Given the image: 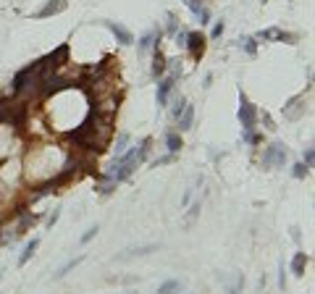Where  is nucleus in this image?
Segmentation results:
<instances>
[{"label": "nucleus", "instance_id": "obj_22", "mask_svg": "<svg viewBox=\"0 0 315 294\" xmlns=\"http://www.w3.org/2000/svg\"><path fill=\"white\" fill-rule=\"evenodd\" d=\"M291 176H294V179H305V176H310V168L305 163H297L294 168H291Z\"/></svg>", "mask_w": 315, "mask_h": 294}, {"label": "nucleus", "instance_id": "obj_16", "mask_svg": "<svg viewBox=\"0 0 315 294\" xmlns=\"http://www.w3.org/2000/svg\"><path fill=\"white\" fill-rule=\"evenodd\" d=\"M166 147H168L171 155L179 152V150H182V137H179L176 131H168V134H166Z\"/></svg>", "mask_w": 315, "mask_h": 294}, {"label": "nucleus", "instance_id": "obj_13", "mask_svg": "<svg viewBox=\"0 0 315 294\" xmlns=\"http://www.w3.org/2000/svg\"><path fill=\"white\" fill-rule=\"evenodd\" d=\"M37 247H40V239H32V242H27L24 252H21V258H18V265H27V263L32 260V255L37 252Z\"/></svg>", "mask_w": 315, "mask_h": 294}, {"label": "nucleus", "instance_id": "obj_6", "mask_svg": "<svg viewBox=\"0 0 315 294\" xmlns=\"http://www.w3.org/2000/svg\"><path fill=\"white\" fill-rule=\"evenodd\" d=\"M63 11H66V0H50V3H45L34 16H37V18H50V16L63 13Z\"/></svg>", "mask_w": 315, "mask_h": 294}, {"label": "nucleus", "instance_id": "obj_14", "mask_svg": "<svg viewBox=\"0 0 315 294\" xmlns=\"http://www.w3.org/2000/svg\"><path fill=\"white\" fill-rule=\"evenodd\" d=\"M79 263H84V255H76L74 260H69V263H66V265H61L58 270H55V273H53V279H63L66 273H69V270H74Z\"/></svg>", "mask_w": 315, "mask_h": 294}, {"label": "nucleus", "instance_id": "obj_25", "mask_svg": "<svg viewBox=\"0 0 315 294\" xmlns=\"http://www.w3.org/2000/svg\"><path fill=\"white\" fill-rule=\"evenodd\" d=\"M244 142H247V145H260V134H255V131H244Z\"/></svg>", "mask_w": 315, "mask_h": 294}, {"label": "nucleus", "instance_id": "obj_2", "mask_svg": "<svg viewBox=\"0 0 315 294\" xmlns=\"http://www.w3.org/2000/svg\"><path fill=\"white\" fill-rule=\"evenodd\" d=\"M284 163H286V147H284V142L268 145L265 152H263V166L265 168H281Z\"/></svg>", "mask_w": 315, "mask_h": 294}, {"label": "nucleus", "instance_id": "obj_31", "mask_svg": "<svg viewBox=\"0 0 315 294\" xmlns=\"http://www.w3.org/2000/svg\"><path fill=\"white\" fill-rule=\"evenodd\" d=\"M197 213H200V202H194V205H192V210H189V215H187V221L192 223V221L197 218Z\"/></svg>", "mask_w": 315, "mask_h": 294}, {"label": "nucleus", "instance_id": "obj_26", "mask_svg": "<svg viewBox=\"0 0 315 294\" xmlns=\"http://www.w3.org/2000/svg\"><path fill=\"white\" fill-rule=\"evenodd\" d=\"M97 237V226H92V229H87L84 231V237H82V244H87V242H92Z\"/></svg>", "mask_w": 315, "mask_h": 294}, {"label": "nucleus", "instance_id": "obj_30", "mask_svg": "<svg viewBox=\"0 0 315 294\" xmlns=\"http://www.w3.org/2000/svg\"><path fill=\"white\" fill-rule=\"evenodd\" d=\"M279 286H281V289H286V270H284V265L279 268Z\"/></svg>", "mask_w": 315, "mask_h": 294}, {"label": "nucleus", "instance_id": "obj_9", "mask_svg": "<svg viewBox=\"0 0 315 294\" xmlns=\"http://www.w3.org/2000/svg\"><path fill=\"white\" fill-rule=\"evenodd\" d=\"M173 76H166V79H161L158 82V105H166L168 103V97H171V89H173Z\"/></svg>", "mask_w": 315, "mask_h": 294}, {"label": "nucleus", "instance_id": "obj_21", "mask_svg": "<svg viewBox=\"0 0 315 294\" xmlns=\"http://www.w3.org/2000/svg\"><path fill=\"white\" fill-rule=\"evenodd\" d=\"M184 105H187V100H184L182 95H179V97L173 100V108H171V116H173V119H179V116H182V110H184Z\"/></svg>", "mask_w": 315, "mask_h": 294}, {"label": "nucleus", "instance_id": "obj_29", "mask_svg": "<svg viewBox=\"0 0 315 294\" xmlns=\"http://www.w3.org/2000/svg\"><path fill=\"white\" fill-rule=\"evenodd\" d=\"M242 284H244V279L239 276V279H237V286H229V289H226V294H239V291H242Z\"/></svg>", "mask_w": 315, "mask_h": 294}, {"label": "nucleus", "instance_id": "obj_38", "mask_svg": "<svg viewBox=\"0 0 315 294\" xmlns=\"http://www.w3.org/2000/svg\"><path fill=\"white\" fill-rule=\"evenodd\" d=\"M263 3H268V0H263Z\"/></svg>", "mask_w": 315, "mask_h": 294}, {"label": "nucleus", "instance_id": "obj_35", "mask_svg": "<svg viewBox=\"0 0 315 294\" xmlns=\"http://www.w3.org/2000/svg\"><path fill=\"white\" fill-rule=\"evenodd\" d=\"M184 40H187V32H179L176 34V45H182V48H184Z\"/></svg>", "mask_w": 315, "mask_h": 294}, {"label": "nucleus", "instance_id": "obj_12", "mask_svg": "<svg viewBox=\"0 0 315 294\" xmlns=\"http://www.w3.org/2000/svg\"><path fill=\"white\" fill-rule=\"evenodd\" d=\"M166 69H168V61H166V55L161 53V48H158V50H155V61H152V76H163Z\"/></svg>", "mask_w": 315, "mask_h": 294}, {"label": "nucleus", "instance_id": "obj_15", "mask_svg": "<svg viewBox=\"0 0 315 294\" xmlns=\"http://www.w3.org/2000/svg\"><path fill=\"white\" fill-rule=\"evenodd\" d=\"M21 213V221H18V226H16V234H21V231H27L29 226L37 221V215L34 213H27V210H18Z\"/></svg>", "mask_w": 315, "mask_h": 294}, {"label": "nucleus", "instance_id": "obj_24", "mask_svg": "<svg viewBox=\"0 0 315 294\" xmlns=\"http://www.w3.org/2000/svg\"><path fill=\"white\" fill-rule=\"evenodd\" d=\"M187 6H189V11H192L194 16H197L202 8H205V3H202V0H187Z\"/></svg>", "mask_w": 315, "mask_h": 294}, {"label": "nucleus", "instance_id": "obj_37", "mask_svg": "<svg viewBox=\"0 0 315 294\" xmlns=\"http://www.w3.org/2000/svg\"><path fill=\"white\" fill-rule=\"evenodd\" d=\"M0 279H3V268H0Z\"/></svg>", "mask_w": 315, "mask_h": 294}, {"label": "nucleus", "instance_id": "obj_3", "mask_svg": "<svg viewBox=\"0 0 315 294\" xmlns=\"http://www.w3.org/2000/svg\"><path fill=\"white\" fill-rule=\"evenodd\" d=\"M239 121H242V129L244 131H252L255 124H258V108L247 100L242 92H239Z\"/></svg>", "mask_w": 315, "mask_h": 294}, {"label": "nucleus", "instance_id": "obj_28", "mask_svg": "<svg viewBox=\"0 0 315 294\" xmlns=\"http://www.w3.org/2000/svg\"><path fill=\"white\" fill-rule=\"evenodd\" d=\"M197 18H200V24H210V11L202 8V11L197 13Z\"/></svg>", "mask_w": 315, "mask_h": 294}, {"label": "nucleus", "instance_id": "obj_4", "mask_svg": "<svg viewBox=\"0 0 315 294\" xmlns=\"http://www.w3.org/2000/svg\"><path fill=\"white\" fill-rule=\"evenodd\" d=\"M184 48L189 50L192 58H202V53H205V37H202L200 32H187Z\"/></svg>", "mask_w": 315, "mask_h": 294}, {"label": "nucleus", "instance_id": "obj_23", "mask_svg": "<svg viewBox=\"0 0 315 294\" xmlns=\"http://www.w3.org/2000/svg\"><path fill=\"white\" fill-rule=\"evenodd\" d=\"M302 158H305V161H302V163H305L307 168H312V163H315V152H312V145H307V147H305V152H302Z\"/></svg>", "mask_w": 315, "mask_h": 294}, {"label": "nucleus", "instance_id": "obj_10", "mask_svg": "<svg viewBox=\"0 0 315 294\" xmlns=\"http://www.w3.org/2000/svg\"><path fill=\"white\" fill-rule=\"evenodd\" d=\"M307 263H310V258L305 255V252H294V258H291V273L294 276H305V268H307Z\"/></svg>", "mask_w": 315, "mask_h": 294}, {"label": "nucleus", "instance_id": "obj_34", "mask_svg": "<svg viewBox=\"0 0 315 294\" xmlns=\"http://www.w3.org/2000/svg\"><path fill=\"white\" fill-rule=\"evenodd\" d=\"M58 218H61V210H53V213H50V218H48V226H53Z\"/></svg>", "mask_w": 315, "mask_h": 294}, {"label": "nucleus", "instance_id": "obj_17", "mask_svg": "<svg viewBox=\"0 0 315 294\" xmlns=\"http://www.w3.org/2000/svg\"><path fill=\"white\" fill-rule=\"evenodd\" d=\"M239 48H242L247 55H258V40H255V37H244V40L239 42Z\"/></svg>", "mask_w": 315, "mask_h": 294}, {"label": "nucleus", "instance_id": "obj_8", "mask_svg": "<svg viewBox=\"0 0 315 294\" xmlns=\"http://www.w3.org/2000/svg\"><path fill=\"white\" fill-rule=\"evenodd\" d=\"M258 40H281V42H294V40H297V34H289V32H281V29L271 27V29H263V32L258 34Z\"/></svg>", "mask_w": 315, "mask_h": 294}, {"label": "nucleus", "instance_id": "obj_19", "mask_svg": "<svg viewBox=\"0 0 315 294\" xmlns=\"http://www.w3.org/2000/svg\"><path fill=\"white\" fill-rule=\"evenodd\" d=\"M158 244H145V247H134V250L126 252V258H134V255H147V252H155Z\"/></svg>", "mask_w": 315, "mask_h": 294}, {"label": "nucleus", "instance_id": "obj_32", "mask_svg": "<svg viewBox=\"0 0 315 294\" xmlns=\"http://www.w3.org/2000/svg\"><path fill=\"white\" fill-rule=\"evenodd\" d=\"M176 27H179L176 16H173V13H168V32H176Z\"/></svg>", "mask_w": 315, "mask_h": 294}, {"label": "nucleus", "instance_id": "obj_1", "mask_svg": "<svg viewBox=\"0 0 315 294\" xmlns=\"http://www.w3.org/2000/svg\"><path fill=\"white\" fill-rule=\"evenodd\" d=\"M40 79H42V69H40V61L37 63H32V66H27V69H21L16 76H13V95H29L32 89H37V84H40Z\"/></svg>", "mask_w": 315, "mask_h": 294}, {"label": "nucleus", "instance_id": "obj_36", "mask_svg": "<svg viewBox=\"0 0 315 294\" xmlns=\"http://www.w3.org/2000/svg\"><path fill=\"white\" fill-rule=\"evenodd\" d=\"M171 161H173L171 155H166V158H158V161H155V166H163V163H171Z\"/></svg>", "mask_w": 315, "mask_h": 294}, {"label": "nucleus", "instance_id": "obj_7", "mask_svg": "<svg viewBox=\"0 0 315 294\" xmlns=\"http://www.w3.org/2000/svg\"><path fill=\"white\" fill-rule=\"evenodd\" d=\"M302 100H305L302 95H300V97H291V100L284 105V116H286V119H291V121H294V119H300L302 113H305V105H302Z\"/></svg>", "mask_w": 315, "mask_h": 294}, {"label": "nucleus", "instance_id": "obj_33", "mask_svg": "<svg viewBox=\"0 0 315 294\" xmlns=\"http://www.w3.org/2000/svg\"><path fill=\"white\" fill-rule=\"evenodd\" d=\"M263 124H265V129H271V131L276 129V126H273V119L268 116V113H263Z\"/></svg>", "mask_w": 315, "mask_h": 294}, {"label": "nucleus", "instance_id": "obj_5", "mask_svg": "<svg viewBox=\"0 0 315 294\" xmlns=\"http://www.w3.org/2000/svg\"><path fill=\"white\" fill-rule=\"evenodd\" d=\"M105 27L113 32V37L121 42V45H131L134 42V37H131V32L124 27V24H119V21H105Z\"/></svg>", "mask_w": 315, "mask_h": 294}, {"label": "nucleus", "instance_id": "obj_11", "mask_svg": "<svg viewBox=\"0 0 315 294\" xmlns=\"http://www.w3.org/2000/svg\"><path fill=\"white\" fill-rule=\"evenodd\" d=\"M176 121H179V131H189L192 129V121H194V108L187 103L184 110H182V116H179Z\"/></svg>", "mask_w": 315, "mask_h": 294}, {"label": "nucleus", "instance_id": "obj_18", "mask_svg": "<svg viewBox=\"0 0 315 294\" xmlns=\"http://www.w3.org/2000/svg\"><path fill=\"white\" fill-rule=\"evenodd\" d=\"M179 289H182V284H179L176 279H168V281H163L161 286H158V294H173Z\"/></svg>", "mask_w": 315, "mask_h": 294}, {"label": "nucleus", "instance_id": "obj_27", "mask_svg": "<svg viewBox=\"0 0 315 294\" xmlns=\"http://www.w3.org/2000/svg\"><path fill=\"white\" fill-rule=\"evenodd\" d=\"M223 34V21H215V24H213V32H210V37L213 40H218Z\"/></svg>", "mask_w": 315, "mask_h": 294}, {"label": "nucleus", "instance_id": "obj_20", "mask_svg": "<svg viewBox=\"0 0 315 294\" xmlns=\"http://www.w3.org/2000/svg\"><path fill=\"white\" fill-rule=\"evenodd\" d=\"M126 145H129V134H126V131H121V134H119V140H116V147H113V150H116V158H119V155H124Z\"/></svg>", "mask_w": 315, "mask_h": 294}]
</instances>
